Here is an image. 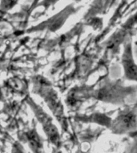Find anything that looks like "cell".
<instances>
[{"label": "cell", "mask_w": 137, "mask_h": 153, "mask_svg": "<svg viewBox=\"0 0 137 153\" xmlns=\"http://www.w3.org/2000/svg\"><path fill=\"white\" fill-rule=\"evenodd\" d=\"M28 140L31 144V148L32 147L33 150L36 149L38 152V150L42 148V145H41V141L38 138V136H37V134L31 131V133L28 134Z\"/></svg>", "instance_id": "obj_2"}, {"label": "cell", "mask_w": 137, "mask_h": 153, "mask_svg": "<svg viewBox=\"0 0 137 153\" xmlns=\"http://www.w3.org/2000/svg\"><path fill=\"white\" fill-rule=\"evenodd\" d=\"M122 65L125 78L130 81H137V64L132 55V41L124 44L122 55Z\"/></svg>", "instance_id": "obj_1"}]
</instances>
